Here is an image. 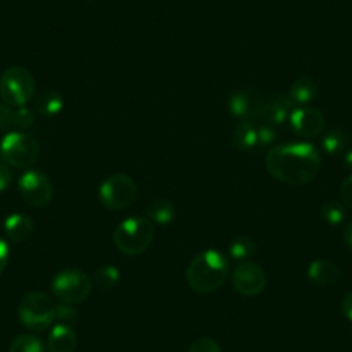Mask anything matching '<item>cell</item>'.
Here are the masks:
<instances>
[{
    "mask_svg": "<svg viewBox=\"0 0 352 352\" xmlns=\"http://www.w3.org/2000/svg\"><path fill=\"white\" fill-rule=\"evenodd\" d=\"M11 126H14V109L0 102V131H8Z\"/></svg>",
    "mask_w": 352,
    "mask_h": 352,
    "instance_id": "obj_29",
    "label": "cell"
},
{
    "mask_svg": "<svg viewBox=\"0 0 352 352\" xmlns=\"http://www.w3.org/2000/svg\"><path fill=\"white\" fill-rule=\"evenodd\" d=\"M120 282V270L116 266H100L99 270L94 275V283L97 285V289L100 290H111L118 285Z\"/></svg>",
    "mask_w": 352,
    "mask_h": 352,
    "instance_id": "obj_23",
    "label": "cell"
},
{
    "mask_svg": "<svg viewBox=\"0 0 352 352\" xmlns=\"http://www.w3.org/2000/svg\"><path fill=\"white\" fill-rule=\"evenodd\" d=\"M19 323L32 331H43L56 321V306L43 292H30L18 306Z\"/></svg>",
    "mask_w": 352,
    "mask_h": 352,
    "instance_id": "obj_5",
    "label": "cell"
},
{
    "mask_svg": "<svg viewBox=\"0 0 352 352\" xmlns=\"http://www.w3.org/2000/svg\"><path fill=\"white\" fill-rule=\"evenodd\" d=\"M318 96V85L313 78L309 76H300L290 87L289 97L294 100V104H309L311 100L316 99Z\"/></svg>",
    "mask_w": 352,
    "mask_h": 352,
    "instance_id": "obj_18",
    "label": "cell"
},
{
    "mask_svg": "<svg viewBox=\"0 0 352 352\" xmlns=\"http://www.w3.org/2000/svg\"><path fill=\"white\" fill-rule=\"evenodd\" d=\"M64 99L57 90H43L35 97V111L40 116H56L63 111Z\"/></svg>",
    "mask_w": 352,
    "mask_h": 352,
    "instance_id": "obj_17",
    "label": "cell"
},
{
    "mask_svg": "<svg viewBox=\"0 0 352 352\" xmlns=\"http://www.w3.org/2000/svg\"><path fill=\"white\" fill-rule=\"evenodd\" d=\"M290 124H292L294 131L300 137L313 138L318 137L324 131L327 126V121H324V114L320 109L311 106L297 107L290 114Z\"/></svg>",
    "mask_w": 352,
    "mask_h": 352,
    "instance_id": "obj_12",
    "label": "cell"
},
{
    "mask_svg": "<svg viewBox=\"0 0 352 352\" xmlns=\"http://www.w3.org/2000/svg\"><path fill=\"white\" fill-rule=\"evenodd\" d=\"M38 154V142L25 131H9L0 142V157L11 168H30L35 164Z\"/></svg>",
    "mask_w": 352,
    "mask_h": 352,
    "instance_id": "obj_6",
    "label": "cell"
},
{
    "mask_svg": "<svg viewBox=\"0 0 352 352\" xmlns=\"http://www.w3.org/2000/svg\"><path fill=\"white\" fill-rule=\"evenodd\" d=\"M307 276L320 287H331L340 280V268L330 259H316L309 264Z\"/></svg>",
    "mask_w": 352,
    "mask_h": 352,
    "instance_id": "obj_14",
    "label": "cell"
},
{
    "mask_svg": "<svg viewBox=\"0 0 352 352\" xmlns=\"http://www.w3.org/2000/svg\"><path fill=\"white\" fill-rule=\"evenodd\" d=\"M33 228H35V225H33L32 219L26 214H21V212H14V214L8 216L4 223L6 235L9 236V240L16 243L28 240L32 236Z\"/></svg>",
    "mask_w": 352,
    "mask_h": 352,
    "instance_id": "obj_16",
    "label": "cell"
},
{
    "mask_svg": "<svg viewBox=\"0 0 352 352\" xmlns=\"http://www.w3.org/2000/svg\"><path fill=\"white\" fill-rule=\"evenodd\" d=\"M90 292H92V280L81 270H60L52 278L54 297L63 304L69 306L81 304L88 299Z\"/></svg>",
    "mask_w": 352,
    "mask_h": 352,
    "instance_id": "obj_7",
    "label": "cell"
},
{
    "mask_svg": "<svg viewBox=\"0 0 352 352\" xmlns=\"http://www.w3.org/2000/svg\"><path fill=\"white\" fill-rule=\"evenodd\" d=\"M83 2H94V0H83Z\"/></svg>",
    "mask_w": 352,
    "mask_h": 352,
    "instance_id": "obj_37",
    "label": "cell"
},
{
    "mask_svg": "<svg viewBox=\"0 0 352 352\" xmlns=\"http://www.w3.org/2000/svg\"><path fill=\"white\" fill-rule=\"evenodd\" d=\"M264 166L275 180L289 185H306L320 173L321 155L314 145L292 142L270 148Z\"/></svg>",
    "mask_w": 352,
    "mask_h": 352,
    "instance_id": "obj_1",
    "label": "cell"
},
{
    "mask_svg": "<svg viewBox=\"0 0 352 352\" xmlns=\"http://www.w3.org/2000/svg\"><path fill=\"white\" fill-rule=\"evenodd\" d=\"M35 76L21 66H12L0 76V97L11 107H23L35 97Z\"/></svg>",
    "mask_w": 352,
    "mask_h": 352,
    "instance_id": "obj_4",
    "label": "cell"
},
{
    "mask_svg": "<svg viewBox=\"0 0 352 352\" xmlns=\"http://www.w3.org/2000/svg\"><path fill=\"white\" fill-rule=\"evenodd\" d=\"M342 313H344V316L347 320L352 321V290L342 300Z\"/></svg>",
    "mask_w": 352,
    "mask_h": 352,
    "instance_id": "obj_34",
    "label": "cell"
},
{
    "mask_svg": "<svg viewBox=\"0 0 352 352\" xmlns=\"http://www.w3.org/2000/svg\"><path fill=\"white\" fill-rule=\"evenodd\" d=\"M232 283L233 289L243 297H256L264 292L266 289V273L261 268L259 264L252 263V261H243L233 270L232 273Z\"/></svg>",
    "mask_w": 352,
    "mask_h": 352,
    "instance_id": "obj_10",
    "label": "cell"
},
{
    "mask_svg": "<svg viewBox=\"0 0 352 352\" xmlns=\"http://www.w3.org/2000/svg\"><path fill=\"white\" fill-rule=\"evenodd\" d=\"M76 318V309L69 304H63L60 302L59 306H56V320L59 321H71Z\"/></svg>",
    "mask_w": 352,
    "mask_h": 352,
    "instance_id": "obj_31",
    "label": "cell"
},
{
    "mask_svg": "<svg viewBox=\"0 0 352 352\" xmlns=\"http://www.w3.org/2000/svg\"><path fill=\"white\" fill-rule=\"evenodd\" d=\"M33 123H35V116H33L32 109L23 106L14 111V126H18L19 130H28L33 126Z\"/></svg>",
    "mask_w": 352,
    "mask_h": 352,
    "instance_id": "obj_27",
    "label": "cell"
},
{
    "mask_svg": "<svg viewBox=\"0 0 352 352\" xmlns=\"http://www.w3.org/2000/svg\"><path fill=\"white\" fill-rule=\"evenodd\" d=\"M78 347V335L69 324H56L49 333L47 349L50 352H74Z\"/></svg>",
    "mask_w": 352,
    "mask_h": 352,
    "instance_id": "obj_15",
    "label": "cell"
},
{
    "mask_svg": "<svg viewBox=\"0 0 352 352\" xmlns=\"http://www.w3.org/2000/svg\"><path fill=\"white\" fill-rule=\"evenodd\" d=\"M19 194L26 204L33 208H43L54 197V185L49 176L38 169H28L18 182Z\"/></svg>",
    "mask_w": 352,
    "mask_h": 352,
    "instance_id": "obj_9",
    "label": "cell"
},
{
    "mask_svg": "<svg viewBox=\"0 0 352 352\" xmlns=\"http://www.w3.org/2000/svg\"><path fill=\"white\" fill-rule=\"evenodd\" d=\"M228 252L232 256V259L243 263V261H249L254 256V252H256V243L249 236H236V239H233L230 242Z\"/></svg>",
    "mask_w": 352,
    "mask_h": 352,
    "instance_id": "obj_21",
    "label": "cell"
},
{
    "mask_svg": "<svg viewBox=\"0 0 352 352\" xmlns=\"http://www.w3.org/2000/svg\"><path fill=\"white\" fill-rule=\"evenodd\" d=\"M188 352H221L218 342L211 337H199L188 347Z\"/></svg>",
    "mask_w": 352,
    "mask_h": 352,
    "instance_id": "obj_26",
    "label": "cell"
},
{
    "mask_svg": "<svg viewBox=\"0 0 352 352\" xmlns=\"http://www.w3.org/2000/svg\"><path fill=\"white\" fill-rule=\"evenodd\" d=\"M264 99L252 88H240L230 96L228 111L240 121H254L257 123L263 109Z\"/></svg>",
    "mask_w": 352,
    "mask_h": 352,
    "instance_id": "obj_11",
    "label": "cell"
},
{
    "mask_svg": "<svg viewBox=\"0 0 352 352\" xmlns=\"http://www.w3.org/2000/svg\"><path fill=\"white\" fill-rule=\"evenodd\" d=\"M8 352H45L43 342L36 335H19L9 345Z\"/></svg>",
    "mask_w": 352,
    "mask_h": 352,
    "instance_id": "obj_24",
    "label": "cell"
},
{
    "mask_svg": "<svg viewBox=\"0 0 352 352\" xmlns=\"http://www.w3.org/2000/svg\"><path fill=\"white\" fill-rule=\"evenodd\" d=\"M230 275V263L218 250H204L197 254L188 264L187 283L194 292L211 294L216 292Z\"/></svg>",
    "mask_w": 352,
    "mask_h": 352,
    "instance_id": "obj_2",
    "label": "cell"
},
{
    "mask_svg": "<svg viewBox=\"0 0 352 352\" xmlns=\"http://www.w3.org/2000/svg\"><path fill=\"white\" fill-rule=\"evenodd\" d=\"M344 240H345V243H347V245L352 249V221H349L347 225H345Z\"/></svg>",
    "mask_w": 352,
    "mask_h": 352,
    "instance_id": "obj_35",
    "label": "cell"
},
{
    "mask_svg": "<svg viewBox=\"0 0 352 352\" xmlns=\"http://www.w3.org/2000/svg\"><path fill=\"white\" fill-rule=\"evenodd\" d=\"M344 162H345V168L352 169V148H347L344 152Z\"/></svg>",
    "mask_w": 352,
    "mask_h": 352,
    "instance_id": "obj_36",
    "label": "cell"
},
{
    "mask_svg": "<svg viewBox=\"0 0 352 352\" xmlns=\"http://www.w3.org/2000/svg\"><path fill=\"white\" fill-rule=\"evenodd\" d=\"M233 145L239 151H250L257 147V123L254 121H240L233 131Z\"/></svg>",
    "mask_w": 352,
    "mask_h": 352,
    "instance_id": "obj_19",
    "label": "cell"
},
{
    "mask_svg": "<svg viewBox=\"0 0 352 352\" xmlns=\"http://www.w3.org/2000/svg\"><path fill=\"white\" fill-rule=\"evenodd\" d=\"M275 138H276L275 126L257 121V142H259V145H270L272 142H275Z\"/></svg>",
    "mask_w": 352,
    "mask_h": 352,
    "instance_id": "obj_28",
    "label": "cell"
},
{
    "mask_svg": "<svg viewBox=\"0 0 352 352\" xmlns=\"http://www.w3.org/2000/svg\"><path fill=\"white\" fill-rule=\"evenodd\" d=\"M349 145V137L345 131L342 130H330L323 137V148L327 154L337 155L342 154V152L347 151Z\"/></svg>",
    "mask_w": 352,
    "mask_h": 352,
    "instance_id": "obj_22",
    "label": "cell"
},
{
    "mask_svg": "<svg viewBox=\"0 0 352 352\" xmlns=\"http://www.w3.org/2000/svg\"><path fill=\"white\" fill-rule=\"evenodd\" d=\"M113 240L120 252L126 256H140L152 245L154 223L148 221V218L131 216L116 226Z\"/></svg>",
    "mask_w": 352,
    "mask_h": 352,
    "instance_id": "obj_3",
    "label": "cell"
},
{
    "mask_svg": "<svg viewBox=\"0 0 352 352\" xmlns=\"http://www.w3.org/2000/svg\"><path fill=\"white\" fill-rule=\"evenodd\" d=\"M175 204L171 201H168V199H155L147 208L148 221L157 223V225H168V223H171L175 219Z\"/></svg>",
    "mask_w": 352,
    "mask_h": 352,
    "instance_id": "obj_20",
    "label": "cell"
},
{
    "mask_svg": "<svg viewBox=\"0 0 352 352\" xmlns=\"http://www.w3.org/2000/svg\"><path fill=\"white\" fill-rule=\"evenodd\" d=\"M294 100L289 96H273L270 99H264L263 109H261L259 121L261 123H268L272 126H278L283 121H287V118H290L294 111Z\"/></svg>",
    "mask_w": 352,
    "mask_h": 352,
    "instance_id": "obj_13",
    "label": "cell"
},
{
    "mask_svg": "<svg viewBox=\"0 0 352 352\" xmlns=\"http://www.w3.org/2000/svg\"><path fill=\"white\" fill-rule=\"evenodd\" d=\"M9 256H11V250H9L8 242L0 239V275L6 272V268H8Z\"/></svg>",
    "mask_w": 352,
    "mask_h": 352,
    "instance_id": "obj_33",
    "label": "cell"
},
{
    "mask_svg": "<svg viewBox=\"0 0 352 352\" xmlns=\"http://www.w3.org/2000/svg\"><path fill=\"white\" fill-rule=\"evenodd\" d=\"M340 202L345 208L352 209V175L347 176L340 185Z\"/></svg>",
    "mask_w": 352,
    "mask_h": 352,
    "instance_id": "obj_30",
    "label": "cell"
},
{
    "mask_svg": "<svg viewBox=\"0 0 352 352\" xmlns=\"http://www.w3.org/2000/svg\"><path fill=\"white\" fill-rule=\"evenodd\" d=\"M11 184H12L11 166L6 164L4 161H0V192L8 190Z\"/></svg>",
    "mask_w": 352,
    "mask_h": 352,
    "instance_id": "obj_32",
    "label": "cell"
},
{
    "mask_svg": "<svg viewBox=\"0 0 352 352\" xmlns=\"http://www.w3.org/2000/svg\"><path fill=\"white\" fill-rule=\"evenodd\" d=\"M321 216L330 225H340L345 218V206L340 201H327L321 206Z\"/></svg>",
    "mask_w": 352,
    "mask_h": 352,
    "instance_id": "obj_25",
    "label": "cell"
},
{
    "mask_svg": "<svg viewBox=\"0 0 352 352\" xmlns=\"http://www.w3.org/2000/svg\"><path fill=\"white\" fill-rule=\"evenodd\" d=\"M138 194L135 180L128 175H113L99 188V201L111 211H121L130 208Z\"/></svg>",
    "mask_w": 352,
    "mask_h": 352,
    "instance_id": "obj_8",
    "label": "cell"
}]
</instances>
